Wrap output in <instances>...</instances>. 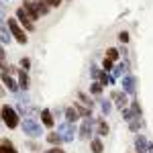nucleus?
Listing matches in <instances>:
<instances>
[{
	"label": "nucleus",
	"instance_id": "nucleus-11",
	"mask_svg": "<svg viewBox=\"0 0 153 153\" xmlns=\"http://www.w3.org/2000/svg\"><path fill=\"white\" fill-rule=\"evenodd\" d=\"M92 118H84V123H82V127H80V137L82 139H90L92 137Z\"/></svg>",
	"mask_w": 153,
	"mask_h": 153
},
{
	"label": "nucleus",
	"instance_id": "nucleus-21",
	"mask_svg": "<svg viewBox=\"0 0 153 153\" xmlns=\"http://www.w3.org/2000/svg\"><path fill=\"white\" fill-rule=\"evenodd\" d=\"M90 145H92V153H102V151H104V145H102L100 139H92Z\"/></svg>",
	"mask_w": 153,
	"mask_h": 153
},
{
	"label": "nucleus",
	"instance_id": "nucleus-36",
	"mask_svg": "<svg viewBox=\"0 0 153 153\" xmlns=\"http://www.w3.org/2000/svg\"><path fill=\"white\" fill-rule=\"evenodd\" d=\"M0 96H4V90H2V86H0Z\"/></svg>",
	"mask_w": 153,
	"mask_h": 153
},
{
	"label": "nucleus",
	"instance_id": "nucleus-38",
	"mask_svg": "<svg viewBox=\"0 0 153 153\" xmlns=\"http://www.w3.org/2000/svg\"><path fill=\"white\" fill-rule=\"evenodd\" d=\"M0 120H2V118H0Z\"/></svg>",
	"mask_w": 153,
	"mask_h": 153
},
{
	"label": "nucleus",
	"instance_id": "nucleus-32",
	"mask_svg": "<svg viewBox=\"0 0 153 153\" xmlns=\"http://www.w3.org/2000/svg\"><path fill=\"white\" fill-rule=\"evenodd\" d=\"M118 39H120L123 43H127V41H129V33H125V31H123V33L118 35Z\"/></svg>",
	"mask_w": 153,
	"mask_h": 153
},
{
	"label": "nucleus",
	"instance_id": "nucleus-18",
	"mask_svg": "<svg viewBox=\"0 0 153 153\" xmlns=\"http://www.w3.org/2000/svg\"><path fill=\"white\" fill-rule=\"evenodd\" d=\"M120 76H123V78L127 76V65H125V63L117 65V70L112 71V76H110V78H112V80H117V78H120Z\"/></svg>",
	"mask_w": 153,
	"mask_h": 153
},
{
	"label": "nucleus",
	"instance_id": "nucleus-12",
	"mask_svg": "<svg viewBox=\"0 0 153 153\" xmlns=\"http://www.w3.org/2000/svg\"><path fill=\"white\" fill-rule=\"evenodd\" d=\"M0 76H2V82H4V86H6L10 92H19V82H14V78H10L6 71H0Z\"/></svg>",
	"mask_w": 153,
	"mask_h": 153
},
{
	"label": "nucleus",
	"instance_id": "nucleus-16",
	"mask_svg": "<svg viewBox=\"0 0 153 153\" xmlns=\"http://www.w3.org/2000/svg\"><path fill=\"white\" fill-rule=\"evenodd\" d=\"M96 133H98L100 137H106V135H108V123L102 120V118L96 120Z\"/></svg>",
	"mask_w": 153,
	"mask_h": 153
},
{
	"label": "nucleus",
	"instance_id": "nucleus-2",
	"mask_svg": "<svg viewBox=\"0 0 153 153\" xmlns=\"http://www.w3.org/2000/svg\"><path fill=\"white\" fill-rule=\"evenodd\" d=\"M0 118L4 120V125H6L8 129H16L19 123H21V120H19V112H16L12 106H6V104L0 108Z\"/></svg>",
	"mask_w": 153,
	"mask_h": 153
},
{
	"label": "nucleus",
	"instance_id": "nucleus-24",
	"mask_svg": "<svg viewBox=\"0 0 153 153\" xmlns=\"http://www.w3.org/2000/svg\"><path fill=\"white\" fill-rule=\"evenodd\" d=\"M78 98H80V102H84V104H88V108H92V104H94V102L90 100V96H86L84 92H80V94H78Z\"/></svg>",
	"mask_w": 153,
	"mask_h": 153
},
{
	"label": "nucleus",
	"instance_id": "nucleus-13",
	"mask_svg": "<svg viewBox=\"0 0 153 153\" xmlns=\"http://www.w3.org/2000/svg\"><path fill=\"white\" fill-rule=\"evenodd\" d=\"M41 120H43V125H45L47 129H51V127L55 125L53 114H51V110H49V108H43V110H41Z\"/></svg>",
	"mask_w": 153,
	"mask_h": 153
},
{
	"label": "nucleus",
	"instance_id": "nucleus-34",
	"mask_svg": "<svg viewBox=\"0 0 153 153\" xmlns=\"http://www.w3.org/2000/svg\"><path fill=\"white\" fill-rule=\"evenodd\" d=\"M29 149H31V151H39V149H41V147H39V145H37V143H29Z\"/></svg>",
	"mask_w": 153,
	"mask_h": 153
},
{
	"label": "nucleus",
	"instance_id": "nucleus-27",
	"mask_svg": "<svg viewBox=\"0 0 153 153\" xmlns=\"http://www.w3.org/2000/svg\"><path fill=\"white\" fill-rule=\"evenodd\" d=\"M102 88H104V86H102L100 82H94L92 86H90V92H92V94H100V92H102Z\"/></svg>",
	"mask_w": 153,
	"mask_h": 153
},
{
	"label": "nucleus",
	"instance_id": "nucleus-1",
	"mask_svg": "<svg viewBox=\"0 0 153 153\" xmlns=\"http://www.w3.org/2000/svg\"><path fill=\"white\" fill-rule=\"evenodd\" d=\"M23 8L29 12V16H31L33 21H37L39 16H43V14H47V12H49L47 4H43V2H33V0H25Z\"/></svg>",
	"mask_w": 153,
	"mask_h": 153
},
{
	"label": "nucleus",
	"instance_id": "nucleus-3",
	"mask_svg": "<svg viewBox=\"0 0 153 153\" xmlns=\"http://www.w3.org/2000/svg\"><path fill=\"white\" fill-rule=\"evenodd\" d=\"M6 27H8L10 35L14 37L21 45H25V43L29 41V37H27V33H25V29L19 25V21H16V19H6Z\"/></svg>",
	"mask_w": 153,
	"mask_h": 153
},
{
	"label": "nucleus",
	"instance_id": "nucleus-15",
	"mask_svg": "<svg viewBox=\"0 0 153 153\" xmlns=\"http://www.w3.org/2000/svg\"><path fill=\"white\" fill-rule=\"evenodd\" d=\"M0 153H16V149H14L10 139H2L0 141Z\"/></svg>",
	"mask_w": 153,
	"mask_h": 153
},
{
	"label": "nucleus",
	"instance_id": "nucleus-37",
	"mask_svg": "<svg viewBox=\"0 0 153 153\" xmlns=\"http://www.w3.org/2000/svg\"><path fill=\"white\" fill-rule=\"evenodd\" d=\"M33 2H43V0H33Z\"/></svg>",
	"mask_w": 153,
	"mask_h": 153
},
{
	"label": "nucleus",
	"instance_id": "nucleus-5",
	"mask_svg": "<svg viewBox=\"0 0 153 153\" xmlns=\"http://www.w3.org/2000/svg\"><path fill=\"white\" fill-rule=\"evenodd\" d=\"M16 21H19V25H23L25 31H33V29H35V25H33V19L29 16V12L25 10L23 6H19V8H16Z\"/></svg>",
	"mask_w": 153,
	"mask_h": 153
},
{
	"label": "nucleus",
	"instance_id": "nucleus-8",
	"mask_svg": "<svg viewBox=\"0 0 153 153\" xmlns=\"http://www.w3.org/2000/svg\"><path fill=\"white\" fill-rule=\"evenodd\" d=\"M112 100H114L117 108H120V110L129 108V98H127V94H125V92H118V90H114V92H112Z\"/></svg>",
	"mask_w": 153,
	"mask_h": 153
},
{
	"label": "nucleus",
	"instance_id": "nucleus-9",
	"mask_svg": "<svg viewBox=\"0 0 153 153\" xmlns=\"http://www.w3.org/2000/svg\"><path fill=\"white\" fill-rule=\"evenodd\" d=\"M135 149H137V153H149V141L145 139V135L135 137Z\"/></svg>",
	"mask_w": 153,
	"mask_h": 153
},
{
	"label": "nucleus",
	"instance_id": "nucleus-10",
	"mask_svg": "<svg viewBox=\"0 0 153 153\" xmlns=\"http://www.w3.org/2000/svg\"><path fill=\"white\" fill-rule=\"evenodd\" d=\"M10 39H12V35H10V31H8V27H6V21L0 16V43H10Z\"/></svg>",
	"mask_w": 153,
	"mask_h": 153
},
{
	"label": "nucleus",
	"instance_id": "nucleus-39",
	"mask_svg": "<svg viewBox=\"0 0 153 153\" xmlns=\"http://www.w3.org/2000/svg\"><path fill=\"white\" fill-rule=\"evenodd\" d=\"M0 71H2V70H0Z\"/></svg>",
	"mask_w": 153,
	"mask_h": 153
},
{
	"label": "nucleus",
	"instance_id": "nucleus-28",
	"mask_svg": "<svg viewBox=\"0 0 153 153\" xmlns=\"http://www.w3.org/2000/svg\"><path fill=\"white\" fill-rule=\"evenodd\" d=\"M0 70H6V53H4L2 45H0Z\"/></svg>",
	"mask_w": 153,
	"mask_h": 153
},
{
	"label": "nucleus",
	"instance_id": "nucleus-6",
	"mask_svg": "<svg viewBox=\"0 0 153 153\" xmlns=\"http://www.w3.org/2000/svg\"><path fill=\"white\" fill-rule=\"evenodd\" d=\"M57 133H59V137H61L65 143H70L71 139L76 137V127H74L71 123H68V120H65V123H61V125L57 127Z\"/></svg>",
	"mask_w": 153,
	"mask_h": 153
},
{
	"label": "nucleus",
	"instance_id": "nucleus-25",
	"mask_svg": "<svg viewBox=\"0 0 153 153\" xmlns=\"http://www.w3.org/2000/svg\"><path fill=\"white\" fill-rule=\"evenodd\" d=\"M100 108H102V112H104V117H108L110 114V100H102V104H100Z\"/></svg>",
	"mask_w": 153,
	"mask_h": 153
},
{
	"label": "nucleus",
	"instance_id": "nucleus-29",
	"mask_svg": "<svg viewBox=\"0 0 153 153\" xmlns=\"http://www.w3.org/2000/svg\"><path fill=\"white\" fill-rule=\"evenodd\" d=\"M90 74H92V78H94V80H100V76H102V70H100V68H96V65H92Z\"/></svg>",
	"mask_w": 153,
	"mask_h": 153
},
{
	"label": "nucleus",
	"instance_id": "nucleus-35",
	"mask_svg": "<svg viewBox=\"0 0 153 153\" xmlns=\"http://www.w3.org/2000/svg\"><path fill=\"white\" fill-rule=\"evenodd\" d=\"M149 153H153V143H149Z\"/></svg>",
	"mask_w": 153,
	"mask_h": 153
},
{
	"label": "nucleus",
	"instance_id": "nucleus-22",
	"mask_svg": "<svg viewBox=\"0 0 153 153\" xmlns=\"http://www.w3.org/2000/svg\"><path fill=\"white\" fill-rule=\"evenodd\" d=\"M74 108H76V110H78V114H80V117H84V118H92V112H90V108H84V106H74Z\"/></svg>",
	"mask_w": 153,
	"mask_h": 153
},
{
	"label": "nucleus",
	"instance_id": "nucleus-30",
	"mask_svg": "<svg viewBox=\"0 0 153 153\" xmlns=\"http://www.w3.org/2000/svg\"><path fill=\"white\" fill-rule=\"evenodd\" d=\"M43 4H47V6H59L61 0H43Z\"/></svg>",
	"mask_w": 153,
	"mask_h": 153
},
{
	"label": "nucleus",
	"instance_id": "nucleus-4",
	"mask_svg": "<svg viewBox=\"0 0 153 153\" xmlns=\"http://www.w3.org/2000/svg\"><path fill=\"white\" fill-rule=\"evenodd\" d=\"M23 131L29 135V137H33V139H37V137H41L43 135V129H41V125L37 123L33 117H27L23 118Z\"/></svg>",
	"mask_w": 153,
	"mask_h": 153
},
{
	"label": "nucleus",
	"instance_id": "nucleus-17",
	"mask_svg": "<svg viewBox=\"0 0 153 153\" xmlns=\"http://www.w3.org/2000/svg\"><path fill=\"white\" fill-rule=\"evenodd\" d=\"M78 118H80V114H78V110H76L74 106H71V108H65V120H68V123L74 125Z\"/></svg>",
	"mask_w": 153,
	"mask_h": 153
},
{
	"label": "nucleus",
	"instance_id": "nucleus-26",
	"mask_svg": "<svg viewBox=\"0 0 153 153\" xmlns=\"http://www.w3.org/2000/svg\"><path fill=\"white\" fill-rule=\"evenodd\" d=\"M112 63H114V61H110V59H106V57H104V61H102V71H104V74L112 71Z\"/></svg>",
	"mask_w": 153,
	"mask_h": 153
},
{
	"label": "nucleus",
	"instance_id": "nucleus-23",
	"mask_svg": "<svg viewBox=\"0 0 153 153\" xmlns=\"http://www.w3.org/2000/svg\"><path fill=\"white\" fill-rule=\"evenodd\" d=\"M129 127H131V131L141 129V127H143V120H141V118H133V120L129 123Z\"/></svg>",
	"mask_w": 153,
	"mask_h": 153
},
{
	"label": "nucleus",
	"instance_id": "nucleus-20",
	"mask_svg": "<svg viewBox=\"0 0 153 153\" xmlns=\"http://www.w3.org/2000/svg\"><path fill=\"white\" fill-rule=\"evenodd\" d=\"M47 141L51 143L53 147H57V145H59L61 141H63V139L59 137V133H49V135H47Z\"/></svg>",
	"mask_w": 153,
	"mask_h": 153
},
{
	"label": "nucleus",
	"instance_id": "nucleus-14",
	"mask_svg": "<svg viewBox=\"0 0 153 153\" xmlns=\"http://www.w3.org/2000/svg\"><path fill=\"white\" fill-rule=\"evenodd\" d=\"M19 88H23V92L29 90V74H27L25 70L19 71Z\"/></svg>",
	"mask_w": 153,
	"mask_h": 153
},
{
	"label": "nucleus",
	"instance_id": "nucleus-33",
	"mask_svg": "<svg viewBox=\"0 0 153 153\" xmlns=\"http://www.w3.org/2000/svg\"><path fill=\"white\" fill-rule=\"evenodd\" d=\"M45 153H65L63 149H59V147H51V149H47Z\"/></svg>",
	"mask_w": 153,
	"mask_h": 153
},
{
	"label": "nucleus",
	"instance_id": "nucleus-19",
	"mask_svg": "<svg viewBox=\"0 0 153 153\" xmlns=\"http://www.w3.org/2000/svg\"><path fill=\"white\" fill-rule=\"evenodd\" d=\"M120 57V51L114 47H110V49H106V59H110V61H117V59Z\"/></svg>",
	"mask_w": 153,
	"mask_h": 153
},
{
	"label": "nucleus",
	"instance_id": "nucleus-7",
	"mask_svg": "<svg viewBox=\"0 0 153 153\" xmlns=\"http://www.w3.org/2000/svg\"><path fill=\"white\" fill-rule=\"evenodd\" d=\"M123 92H125V94H131V96H135V94H137L135 78H133V76H129V74H127V76L123 78Z\"/></svg>",
	"mask_w": 153,
	"mask_h": 153
},
{
	"label": "nucleus",
	"instance_id": "nucleus-31",
	"mask_svg": "<svg viewBox=\"0 0 153 153\" xmlns=\"http://www.w3.org/2000/svg\"><path fill=\"white\" fill-rule=\"evenodd\" d=\"M29 65H31V59H29V57H25L23 61H21V68H23V70L27 71V70H29Z\"/></svg>",
	"mask_w": 153,
	"mask_h": 153
}]
</instances>
